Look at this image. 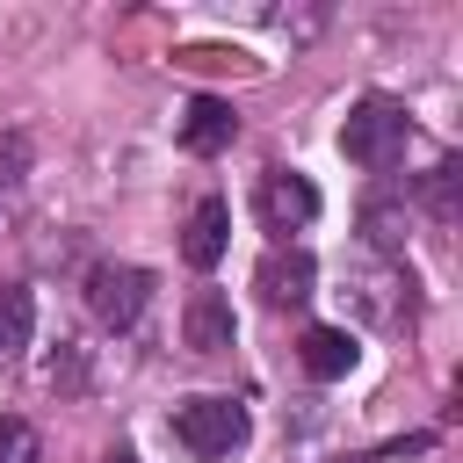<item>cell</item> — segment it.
I'll list each match as a JSON object with an SVG mask.
<instances>
[{"instance_id":"obj_3","label":"cell","mask_w":463,"mask_h":463,"mask_svg":"<svg viewBox=\"0 0 463 463\" xmlns=\"http://www.w3.org/2000/svg\"><path fill=\"white\" fill-rule=\"evenodd\" d=\"M174 441L188 449V456H232L239 441H246V405L239 398H188V405H174Z\"/></svg>"},{"instance_id":"obj_11","label":"cell","mask_w":463,"mask_h":463,"mask_svg":"<svg viewBox=\"0 0 463 463\" xmlns=\"http://www.w3.org/2000/svg\"><path fill=\"white\" fill-rule=\"evenodd\" d=\"M362 232H369L376 253H405V210L398 203H369L362 210Z\"/></svg>"},{"instance_id":"obj_10","label":"cell","mask_w":463,"mask_h":463,"mask_svg":"<svg viewBox=\"0 0 463 463\" xmlns=\"http://www.w3.org/2000/svg\"><path fill=\"white\" fill-rule=\"evenodd\" d=\"M29 340H36V297L22 282H0V362H22Z\"/></svg>"},{"instance_id":"obj_5","label":"cell","mask_w":463,"mask_h":463,"mask_svg":"<svg viewBox=\"0 0 463 463\" xmlns=\"http://www.w3.org/2000/svg\"><path fill=\"white\" fill-rule=\"evenodd\" d=\"M253 289H260V304L289 311V304H304V297L318 289V260H311L304 246H275V253L253 268Z\"/></svg>"},{"instance_id":"obj_7","label":"cell","mask_w":463,"mask_h":463,"mask_svg":"<svg viewBox=\"0 0 463 463\" xmlns=\"http://www.w3.org/2000/svg\"><path fill=\"white\" fill-rule=\"evenodd\" d=\"M239 137V116H232V101H217V94H195L188 101V116H181V145L195 152V159H210V152H224Z\"/></svg>"},{"instance_id":"obj_14","label":"cell","mask_w":463,"mask_h":463,"mask_svg":"<svg viewBox=\"0 0 463 463\" xmlns=\"http://www.w3.org/2000/svg\"><path fill=\"white\" fill-rule=\"evenodd\" d=\"M101 463H137V456H130V449H109V456H101Z\"/></svg>"},{"instance_id":"obj_13","label":"cell","mask_w":463,"mask_h":463,"mask_svg":"<svg viewBox=\"0 0 463 463\" xmlns=\"http://www.w3.org/2000/svg\"><path fill=\"white\" fill-rule=\"evenodd\" d=\"M22 174H29V137L7 130L0 137V188H22Z\"/></svg>"},{"instance_id":"obj_6","label":"cell","mask_w":463,"mask_h":463,"mask_svg":"<svg viewBox=\"0 0 463 463\" xmlns=\"http://www.w3.org/2000/svg\"><path fill=\"white\" fill-rule=\"evenodd\" d=\"M224 246H232V210H224V195H203V203L188 210V224H181V260H188L195 275H210V268L224 260Z\"/></svg>"},{"instance_id":"obj_9","label":"cell","mask_w":463,"mask_h":463,"mask_svg":"<svg viewBox=\"0 0 463 463\" xmlns=\"http://www.w3.org/2000/svg\"><path fill=\"white\" fill-rule=\"evenodd\" d=\"M297 362H304L318 383H340V376L354 369V333H347V326H311V333L297 340Z\"/></svg>"},{"instance_id":"obj_12","label":"cell","mask_w":463,"mask_h":463,"mask_svg":"<svg viewBox=\"0 0 463 463\" xmlns=\"http://www.w3.org/2000/svg\"><path fill=\"white\" fill-rule=\"evenodd\" d=\"M0 463H36V427L22 412H0Z\"/></svg>"},{"instance_id":"obj_4","label":"cell","mask_w":463,"mask_h":463,"mask_svg":"<svg viewBox=\"0 0 463 463\" xmlns=\"http://www.w3.org/2000/svg\"><path fill=\"white\" fill-rule=\"evenodd\" d=\"M253 210H260V232L289 239V232H304V224L318 217V188H311L297 166H268L260 188H253Z\"/></svg>"},{"instance_id":"obj_1","label":"cell","mask_w":463,"mask_h":463,"mask_svg":"<svg viewBox=\"0 0 463 463\" xmlns=\"http://www.w3.org/2000/svg\"><path fill=\"white\" fill-rule=\"evenodd\" d=\"M405 137H412V123H405V109L383 101V94H362V101L347 109V123H340V152H347L354 166H369V174L398 166V159H405Z\"/></svg>"},{"instance_id":"obj_2","label":"cell","mask_w":463,"mask_h":463,"mask_svg":"<svg viewBox=\"0 0 463 463\" xmlns=\"http://www.w3.org/2000/svg\"><path fill=\"white\" fill-rule=\"evenodd\" d=\"M145 304H152V275H145L137 260H101V268L87 275V311H94V326H109V333H130V326L145 318Z\"/></svg>"},{"instance_id":"obj_8","label":"cell","mask_w":463,"mask_h":463,"mask_svg":"<svg viewBox=\"0 0 463 463\" xmlns=\"http://www.w3.org/2000/svg\"><path fill=\"white\" fill-rule=\"evenodd\" d=\"M181 340H188L195 354H224V347H232V304H224L217 289H195L188 311H181Z\"/></svg>"}]
</instances>
